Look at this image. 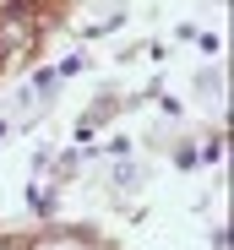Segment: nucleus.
Returning <instances> with one entry per match:
<instances>
[{
	"label": "nucleus",
	"mask_w": 234,
	"mask_h": 250,
	"mask_svg": "<svg viewBox=\"0 0 234 250\" xmlns=\"http://www.w3.org/2000/svg\"><path fill=\"white\" fill-rule=\"evenodd\" d=\"M33 250H87L82 239H44V245H33Z\"/></svg>",
	"instance_id": "f257e3e1"
},
{
	"label": "nucleus",
	"mask_w": 234,
	"mask_h": 250,
	"mask_svg": "<svg viewBox=\"0 0 234 250\" xmlns=\"http://www.w3.org/2000/svg\"><path fill=\"white\" fill-rule=\"evenodd\" d=\"M0 250H6V245H0Z\"/></svg>",
	"instance_id": "f03ea898"
}]
</instances>
